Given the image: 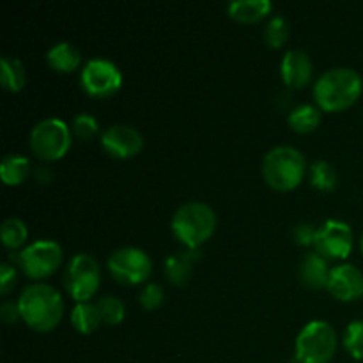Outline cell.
I'll list each match as a JSON object with an SVG mask.
<instances>
[{"mask_svg": "<svg viewBox=\"0 0 363 363\" xmlns=\"http://www.w3.org/2000/svg\"><path fill=\"white\" fill-rule=\"evenodd\" d=\"M362 91V74L353 67L339 66L319 74L312 94L319 108L335 112V110H344L357 103Z\"/></svg>", "mask_w": 363, "mask_h": 363, "instance_id": "obj_1", "label": "cell"}, {"mask_svg": "<svg viewBox=\"0 0 363 363\" xmlns=\"http://www.w3.org/2000/svg\"><path fill=\"white\" fill-rule=\"evenodd\" d=\"M21 319L35 332H50L60 323L64 301L59 291L50 284H30L18 298Z\"/></svg>", "mask_w": 363, "mask_h": 363, "instance_id": "obj_2", "label": "cell"}, {"mask_svg": "<svg viewBox=\"0 0 363 363\" xmlns=\"http://www.w3.org/2000/svg\"><path fill=\"white\" fill-rule=\"evenodd\" d=\"M172 233L186 248H199L216 227V213L209 204L190 201L181 204L172 216Z\"/></svg>", "mask_w": 363, "mask_h": 363, "instance_id": "obj_3", "label": "cell"}, {"mask_svg": "<svg viewBox=\"0 0 363 363\" xmlns=\"http://www.w3.org/2000/svg\"><path fill=\"white\" fill-rule=\"evenodd\" d=\"M305 156L293 145H275L262 158V176L266 183L280 191L293 190L305 176Z\"/></svg>", "mask_w": 363, "mask_h": 363, "instance_id": "obj_4", "label": "cell"}, {"mask_svg": "<svg viewBox=\"0 0 363 363\" xmlns=\"http://www.w3.org/2000/svg\"><path fill=\"white\" fill-rule=\"evenodd\" d=\"M337 332L328 321L312 319L300 330L294 357L300 363H328L337 351Z\"/></svg>", "mask_w": 363, "mask_h": 363, "instance_id": "obj_5", "label": "cell"}, {"mask_svg": "<svg viewBox=\"0 0 363 363\" xmlns=\"http://www.w3.org/2000/svg\"><path fill=\"white\" fill-rule=\"evenodd\" d=\"M28 144L41 160H59L71 147V130L59 117H45L30 130Z\"/></svg>", "mask_w": 363, "mask_h": 363, "instance_id": "obj_6", "label": "cell"}, {"mask_svg": "<svg viewBox=\"0 0 363 363\" xmlns=\"http://www.w3.org/2000/svg\"><path fill=\"white\" fill-rule=\"evenodd\" d=\"M101 280V269L91 254H74L64 272V287L78 301H89L96 294Z\"/></svg>", "mask_w": 363, "mask_h": 363, "instance_id": "obj_7", "label": "cell"}, {"mask_svg": "<svg viewBox=\"0 0 363 363\" xmlns=\"http://www.w3.org/2000/svg\"><path fill=\"white\" fill-rule=\"evenodd\" d=\"M80 84L87 94L94 98H108L123 85V73L113 60L106 57H92L82 67Z\"/></svg>", "mask_w": 363, "mask_h": 363, "instance_id": "obj_8", "label": "cell"}, {"mask_svg": "<svg viewBox=\"0 0 363 363\" xmlns=\"http://www.w3.org/2000/svg\"><path fill=\"white\" fill-rule=\"evenodd\" d=\"M16 262L30 279H45L62 262V247L53 240H35L16 255Z\"/></svg>", "mask_w": 363, "mask_h": 363, "instance_id": "obj_9", "label": "cell"}, {"mask_svg": "<svg viewBox=\"0 0 363 363\" xmlns=\"http://www.w3.org/2000/svg\"><path fill=\"white\" fill-rule=\"evenodd\" d=\"M110 275L121 284H140L151 275L152 261L147 252L138 247H121L106 261Z\"/></svg>", "mask_w": 363, "mask_h": 363, "instance_id": "obj_10", "label": "cell"}, {"mask_svg": "<svg viewBox=\"0 0 363 363\" xmlns=\"http://www.w3.org/2000/svg\"><path fill=\"white\" fill-rule=\"evenodd\" d=\"M315 252L328 259H346L353 248V230L350 223L330 218L318 227L314 241Z\"/></svg>", "mask_w": 363, "mask_h": 363, "instance_id": "obj_11", "label": "cell"}, {"mask_svg": "<svg viewBox=\"0 0 363 363\" xmlns=\"http://www.w3.org/2000/svg\"><path fill=\"white\" fill-rule=\"evenodd\" d=\"M101 145L113 158H131L144 147V137L131 124L117 123L101 133Z\"/></svg>", "mask_w": 363, "mask_h": 363, "instance_id": "obj_12", "label": "cell"}, {"mask_svg": "<svg viewBox=\"0 0 363 363\" xmlns=\"http://www.w3.org/2000/svg\"><path fill=\"white\" fill-rule=\"evenodd\" d=\"M326 289L340 301H353L363 296V273L354 264H339L332 268Z\"/></svg>", "mask_w": 363, "mask_h": 363, "instance_id": "obj_13", "label": "cell"}, {"mask_svg": "<svg viewBox=\"0 0 363 363\" xmlns=\"http://www.w3.org/2000/svg\"><path fill=\"white\" fill-rule=\"evenodd\" d=\"M314 64L307 52L300 48L287 50L280 60V77L289 87H305L312 80Z\"/></svg>", "mask_w": 363, "mask_h": 363, "instance_id": "obj_14", "label": "cell"}, {"mask_svg": "<svg viewBox=\"0 0 363 363\" xmlns=\"http://www.w3.org/2000/svg\"><path fill=\"white\" fill-rule=\"evenodd\" d=\"M332 269L328 268V261L319 252H308L303 255L298 266V277L301 284L311 289H321L328 284V277Z\"/></svg>", "mask_w": 363, "mask_h": 363, "instance_id": "obj_15", "label": "cell"}, {"mask_svg": "<svg viewBox=\"0 0 363 363\" xmlns=\"http://www.w3.org/2000/svg\"><path fill=\"white\" fill-rule=\"evenodd\" d=\"M201 257L197 248H188L184 252H176L165 259V275L176 286H184L190 280L194 261Z\"/></svg>", "mask_w": 363, "mask_h": 363, "instance_id": "obj_16", "label": "cell"}, {"mask_svg": "<svg viewBox=\"0 0 363 363\" xmlns=\"http://www.w3.org/2000/svg\"><path fill=\"white\" fill-rule=\"evenodd\" d=\"M46 62L52 69L60 73H71L77 69L82 62V53L73 43L59 41L52 45L46 52Z\"/></svg>", "mask_w": 363, "mask_h": 363, "instance_id": "obj_17", "label": "cell"}, {"mask_svg": "<svg viewBox=\"0 0 363 363\" xmlns=\"http://www.w3.org/2000/svg\"><path fill=\"white\" fill-rule=\"evenodd\" d=\"M272 0H233L227 6V13L234 20L243 21V23H252V21L261 20L266 14L272 13Z\"/></svg>", "mask_w": 363, "mask_h": 363, "instance_id": "obj_18", "label": "cell"}, {"mask_svg": "<svg viewBox=\"0 0 363 363\" xmlns=\"http://www.w3.org/2000/svg\"><path fill=\"white\" fill-rule=\"evenodd\" d=\"M30 174V162L27 156L18 155V152H9L2 158L0 163V177L9 186H16V184L23 183Z\"/></svg>", "mask_w": 363, "mask_h": 363, "instance_id": "obj_19", "label": "cell"}, {"mask_svg": "<svg viewBox=\"0 0 363 363\" xmlns=\"http://www.w3.org/2000/svg\"><path fill=\"white\" fill-rule=\"evenodd\" d=\"M321 108L312 103H303V105L294 106L293 110L287 116V123L298 133H308V131H314L315 128L321 123Z\"/></svg>", "mask_w": 363, "mask_h": 363, "instance_id": "obj_20", "label": "cell"}, {"mask_svg": "<svg viewBox=\"0 0 363 363\" xmlns=\"http://www.w3.org/2000/svg\"><path fill=\"white\" fill-rule=\"evenodd\" d=\"M0 82L7 91H21L27 82V69L18 57L4 55L0 59Z\"/></svg>", "mask_w": 363, "mask_h": 363, "instance_id": "obj_21", "label": "cell"}, {"mask_svg": "<svg viewBox=\"0 0 363 363\" xmlns=\"http://www.w3.org/2000/svg\"><path fill=\"white\" fill-rule=\"evenodd\" d=\"M101 323L98 305L91 301H78L71 311V325L80 333H92Z\"/></svg>", "mask_w": 363, "mask_h": 363, "instance_id": "obj_22", "label": "cell"}, {"mask_svg": "<svg viewBox=\"0 0 363 363\" xmlns=\"http://www.w3.org/2000/svg\"><path fill=\"white\" fill-rule=\"evenodd\" d=\"M0 236H2V243L6 245L11 250H16L21 245L27 241L28 229L27 223L21 218H16V216H9L2 222V227H0Z\"/></svg>", "mask_w": 363, "mask_h": 363, "instance_id": "obj_23", "label": "cell"}, {"mask_svg": "<svg viewBox=\"0 0 363 363\" xmlns=\"http://www.w3.org/2000/svg\"><path fill=\"white\" fill-rule=\"evenodd\" d=\"M311 183L312 186L318 188L321 191H332L333 188L337 186V181H339V176H337L335 167L332 165L326 160H318L311 165Z\"/></svg>", "mask_w": 363, "mask_h": 363, "instance_id": "obj_24", "label": "cell"}, {"mask_svg": "<svg viewBox=\"0 0 363 363\" xmlns=\"http://www.w3.org/2000/svg\"><path fill=\"white\" fill-rule=\"evenodd\" d=\"M98 305L99 315H101V323L108 326L119 325L124 319V314H126V307H124V301L121 298L112 296V294H105V296L99 298L96 301Z\"/></svg>", "mask_w": 363, "mask_h": 363, "instance_id": "obj_25", "label": "cell"}, {"mask_svg": "<svg viewBox=\"0 0 363 363\" xmlns=\"http://www.w3.org/2000/svg\"><path fill=\"white\" fill-rule=\"evenodd\" d=\"M289 39V23L284 16L275 14L264 25V41L273 48H280Z\"/></svg>", "mask_w": 363, "mask_h": 363, "instance_id": "obj_26", "label": "cell"}, {"mask_svg": "<svg viewBox=\"0 0 363 363\" xmlns=\"http://www.w3.org/2000/svg\"><path fill=\"white\" fill-rule=\"evenodd\" d=\"M342 344L354 360H363V319H354L346 326Z\"/></svg>", "mask_w": 363, "mask_h": 363, "instance_id": "obj_27", "label": "cell"}, {"mask_svg": "<svg viewBox=\"0 0 363 363\" xmlns=\"http://www.w3.org/2000/svg\"><path fill=\"white\" fill-rule=\"evenodd\" d=\"M98 130H99L98 119H96L92 113L82 112V113H78V116H74L73 131L80 138H85V140H89V138H92L96 133H98Z\"/></svg>", "mask_w": 363, "mask_h": 363, "instance_id": "obj_28", "label": "cell"}, {"mask_svg": "<svg viewBox=\"0 0 363 363\" xmlns=\"http://www.w3.org/2000/svg\"><path fill=\"white\" fill-rule=\"evenodd\" d=\"M163 298H165V294H163L162 286L155 282L145 284V286L142 287L140 294H138V301H140L142 307L147 308V311L160 307V305L163 303Z\"/></svg>", "mask_w": 363, "mask_h": 363, "instance_id": "obj_29", "label": "cell"}, {"mask_svg": "<svg viewBox=\"0 0 363 363\" xmlns=\"http://www.w3.org/2000/svg\"><path fill=\"white\" fill-rule=\"evenodd\" d=\"M315 234H318V229H315L314 223H308V222L296 223L293 229L294 241H296L298 245H303V247H307V245H314Z\"/></svg>", "mask_w": 363, "mask_h": 363, "instance_id": "obj_30", "label": "cell"}, {"mask_svg": "<svg viewBox=\"0 0 363 363\" xmlns=\"http://www.w3.org/2000/svg\"><path fill=\"white\" fill-rule=\"evenodd\" d=\"M14 280H16V268L9 262H2L0 264V293H9L11 287L14 286Z\"/></svg>", "mask_w": 363, "mask_h": 363, "instance_id": "obj_31", "label": "cell"}, {"mask_svg": "<svg viewBox=\"0 0 363 363\" xmlns=\"http://www.w3.org/2000/svg\"><path fill=\"white\" fill-rule=\"evenodd\" d=\"M20 318L21 312L20 307H18V301H4V303L0 305V319H2L4 323L11 325V323L18 321Z\"/></svg>", "mask_w": 363, "mask_h": 363, "instance_id": "obj_32", "label": "cell"}, {"mask_svg": "<svg viewBox=\"0 0 363 363\" xmlns=\"http://www.w3.org/2000/svg\"><path fill=\"white\" fill-rule=\"evenodd\" d=\"M38 179L43 181V183H48L50 179H52V169H48V167H38Z\"/></svg>", "mask_w": 363, "mask_h": 363, "instance_id": "obj_33", "label": "cell"}, {"mask_svg": "<svg viewBox=\"0 0 363 363\" xmlns=\"http://www.w3.org/2000/svg\"><path fill=\"white\" fill-rule=\"evenodd\" d=\"M360 245H362V252H363V233H362V240H360Z\"/></svg>", "mask_w": 363, "mask_h": 363, "instance_id": "obj_34", "label": "cell"}]
</instances>
